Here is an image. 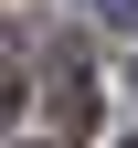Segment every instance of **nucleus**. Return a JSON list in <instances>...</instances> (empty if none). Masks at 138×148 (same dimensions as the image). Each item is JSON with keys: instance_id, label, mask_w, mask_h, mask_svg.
I'll use <instances>...</instances> for the list:
<instances>
[{"instance_id": "f257e3e1", "label": "nucleus", "mask_w": 138, "mask_h": 148, "mask_svg": "<svg viewBox=\"0 0 138 148\" xmlns=\"http://www.w3.org/2000/svg\"><path fill=\"white\" fill-rule=\"evenodd\" d=\"M43 106H53V127H85L96 106H85V64H74V53H53L43 64Z\"/></svg>"}, {"instance_id": "f03ea898", "label": "nucleus", "mask_w": 138, "mask_h": 148, "mask_svg": "<svg viewBox=\"0 0 138 148\" xmlns=\"http://www.w3.org/2000/svg\"><path fill=\"white\" fill-rule=\"evenodd\" d=\"M85 21L96 32H138V0H85Z\"/></svg>"}, {"instance_id": "7ed1b4c3", "label": "nucleus", "mask_w": 138, "mask_h": 148, "mask_svg": "<svg viewBox=\"0 0 138 148\" xmlns=\"http://www.w3.org/2000/svg\"><path fill=\"white\" fill-rule=\"evenodd\" d=\"M11 116H21V85H11V74H0V127H11Z\"/></svg>"}, {"instance_id": "20e7f679", "label": "nucleus", "mask_w": 138, "mask_h": 148, "mask_svg": "<svg viewBox=\"0 0 138 148\" xmlns=\"http://www.w3.org/2000/svg\"><path fill=\"white\" fill-rule=\"evenodd\" d=\"M128 95H138V74H128Z\"/></svg>"}, {"instance_id": "39448f33", "label": "nucleus", "mask_w": 138, "mask_h": 148, "mask_svg": "<svg viewBox=\"0 0 138 148\" xmlns=\"http://www.w3.org/2000/svg\"><path fill=\"white\" fill-rule=\"evenodd\" d=\"M128 148H138V138H128Z\"/></svg>"}]
</instances>
